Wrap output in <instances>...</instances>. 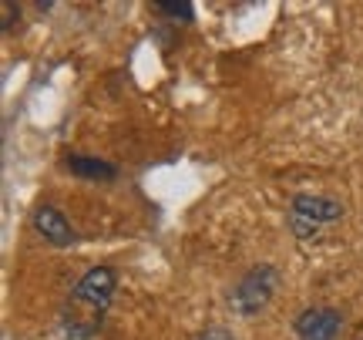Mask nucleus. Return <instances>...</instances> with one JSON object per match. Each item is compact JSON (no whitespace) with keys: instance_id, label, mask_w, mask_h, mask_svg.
I'll return each mask as SVG.
<instances>
[{"instance_id":"1","label":"nucleus","mask_w":363,"mask_h":340,"mask_svg":"<svg viewBox=\"0 0 363 340\" xmlns=\"http://www.w3.org/2000/svg\"><path fill=\"white\" fill-rule=\"evenodd\" d=\"M276 283H279V273L272 270V266H256V270H249L242 280H239V287L233 290V307L239 314H259L262 307L269 303V297L276 293Z\"/></svg>"},{"instance_id":"2","label":"nucleus","mask_w":363,"mask_h":340,"mask_svg":"<svg viewBox=\"0 0 363 340\" xmlns=\"http://www.w3.org/2000/svg\"><path fill=\"white\" fill-rule=\"evenodd\" d=\"M343 216V206L337 199H323V196H296L293 199V209H289V226L296 236H310L316 233L323 223H333Z\"/></svg>"},{"instance_id":"3","label":"nucleus","mask_w":363,"mask_h":340,"mask_svg":"<svg viewBox=\"0 0 363 340\" xmlns=\"http://www.w3.org/2000/svg\"><path fill=\"white\" fill-rule=\"evenodd\" d=\"M115 287H118L115 270L94 266V270H88V273L78 280V287H74V303H84L91 314L101 320V314L108 310V303L115 297Z\"/></svg>"},{"instance_id":"4","label":"nucleus","mask_w":363,"mask_h":340,"mask_svg":"<svg viewBox=\"0 0 363 340\" xmlns=\"http://www.w3.org/2000/svg\"><path fill=\"white\" fill-rule=\"evenodd\" d=\"M343 317L333 307H310L296 317V337L299 340H337Z\"/></svg>"},{"instance_id":"5","label":"nucleus","mask_w":363,"mask_h":340,"mask_svg":"<svg viewBox=\"0 0 363 340\" xmlns=\"http://www.w3.org/2000/svg\"><path fill=\"white\" fill-rule=\"evenodd\" d=\"M34 229H38L48 243H54V246H67V243L74 239V233H71L67 219L54 209V206H40V209L34 212Z\"/></svg>"},{"instance_id":"6","label":"nucleus","mask_w":363,"mask_h":340,"mask_svg":"<svg viewBox=\"0 0 363 340\" xmlns=\"http://www.w3.org/2000/svg\"><path fill=\"white\" fill-rule=\"evenodd\" d=\"M67 169L74 172L78 179H88V182H111L118 175V169L104 158H88V155H71L67 158Z\"/></svg>"},{"instance_id":"7","label":"nucleus","mask_w":363,"mask_h":340,"mask_svg":"<svg viewBox=\"0 0 363 340\" xmlns=\"http://www.w3.org/2000/svg\"><path fill=\"white\" fill-rule=\"evenodd\" d=\"M155 11H162L165 17H175V21H192L195 17V7L189 4V0H158L155 4Z\"/></svg>"},{"instance_id":"8","label":"nucleus","mask_w":363,"mask_h":340,"mask_svg":"<svg viewBox=\"0 0 363 340\" xmlns=\"http://www.w3.org/2000/svg\"><path fill=\"white\" fill-rule=\"evenodd\" d=\"M195 340H235V337L229 334V330H222V327H206Z\"/></svg>"}]
</instances>
